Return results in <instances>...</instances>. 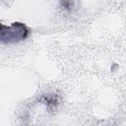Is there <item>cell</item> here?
Returning <instances> with one entry per match:
<instances>
[{"label": "cell", "mask_w": 126, "mask_h": 126, "mask_svg": "<svg viewBox=\"0 0 126 126\" xmlns=\"http://www.w3.org/2000/svg\"><path fill=\"white\" fill-rule=\"evenodd\" d=\"M44 99L49 107H54L58 104V98L55 94L45 96Z\"/></svg>", "instance_id": "7a4b0ae2"}, {"label": "cell", "mask_w": 126, "mask_h": 126, "mask_svg": "<svg viewBox=\"0 0 126 126\" xmlns=\"http://www.w3.org/2000/svg\"><path fill=\"white\" fill-rule=\"evenodd\" d=\"M29 33L28 27L19 22H14L10 26L0 24V42L3 44L16 43L25 39Z\"/></svg>", "instance_id": "6da1fadb"}]
</instances>
